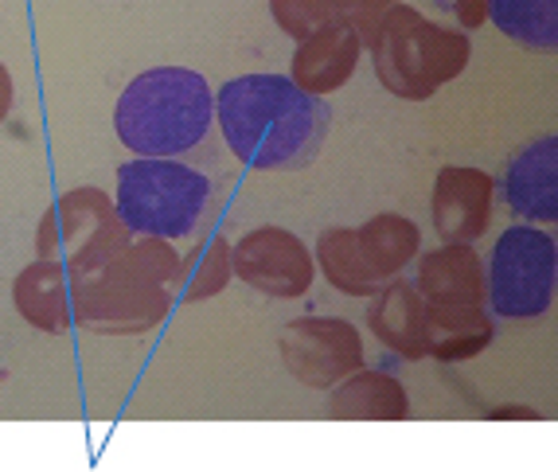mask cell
Masks as SVG:
<instances>
[{
    "mask_svg": "<svg viewBox=\"0 0 558 472\" xmlns=\"http://www.w3.org/2000/svg\"><path fill=\"white\" fill-rule=\"evenodd\" d=\"M215 121L246 168L301 172L325 153L332 110L289 74H242L215 90Z\"/></svg>",
    "mask_w": 558,
    "mask_h": 472,
    "instance_id": "1",
    "label": "cell"
},
{
    "mask_svg": "<svg viewBox=\"0 0 558 472\" xmlns=\"http://www.w3.org/2000/svg\"><path fill=\"white\" fill-rule=\"evenodd\" d=\"M180 254L168 239L133 234L118 258L86 278H71L75 325L94 336H145L177 305Z\"/></svg>",
    "mask_w": 558,
    "mask_h": 472,
    "instance_id": "2",
    "label": "cell"
},
{
    "mask_svg": "<svg viewBox=\"0 0 558 472\" xmlns=\"http://www.w3.org/2000/svg\"><path fill=\"white\" fill-rule=\"evenodd\" d=\"M215 121V90L192 66L141 71L113 106L118 141L137 157H180L207 137Z\"/></svg>",
    "mask_w": 558,
    "mask_h": 472,
    "instance_id": "3",
    "label": "cell"
},
{
    "mask_svg": "<svg viewBox=\"0 0 558 472\" xmlns=\"http://www.w3.org/2000/svg\"><path fill=\"white\" fill-rule=\"evenodd\" d=\"M372 66L383 90L402 102H426L461 78L473 59V39L461 28H441L410 4H395L372 39Z\"/></svg>",
    "mask_w": 558,
    "mask_h": 472,
    "instance_id": "4",
    "label": "cell"
},
{
    "mask_svg": "<svg viewBox=\"0 0 558 472\" xmlns=\"http://www.w3.org/2000/svg\"><path fill=\"white\" fill-rule=\"evenodd\" d=\"M113 207L133 234L192 239L211 211V180L172 157H137L118 168Z\"/></svg>",
    "mask_w": 558,
    "mask_h": 472,
    "instance_id": "5",
    "label": "cell"
},
{
    "mask_svg": "<svg viewBox=\"0 0 558 472\" xmlns=\"http://www.w3.org/2000/svg\"><path fill=\"white\" fill-rule=\"evenodd\" d=\"M130 242L133 231L121 222L113 195L102 187L63 192L36 227V254L59 262L71 278H86L94 269H102Z\"/></svg>",
    "mask_w": 558,
    "mask_h": 472,
    "instance_id": "6",
    "label": "cell"
},
{
    "mask_svg": "<svg viewBox=\"0 0 558 472\" xmlns=\"http://www.w3.org/2000/svg\"><path fill=\"white\" fill-rule=\"evenodd\" d=\"M558 246L535 222H515L496 239L484 266V308L504 320H539L555 305Z\"/></svg>",
    "mask_w": 558,
    "mask_h": 472,
    "instance_id": "7",
    "label": "cell"
},
{
    "mask_svg": "<svg viewBox=\"0 0 558 472\" xmlns=\"http://www.w3.org/2000/svg\"><path fill=\"white\" fill-rule=\"evenodd\" d=\"M281 363L301 387L332 390L340 379L363 367V340L355 325L340 316H301L278 336Z\"/></svg>",
    "mask_w": 558,
    "mask_h": 472,
    "instance_id": "8",
    "label": "cell"
},
{
    "mask_svg": "<svg viewBox=\"0 0 558 472\" xmlns=\"http://www.w3.org/2000/svg\"><path fill=\"white\" fill-rule=\"evenodd\" d=\"M231 269L242 286L274 301H298L317 281V258L286 227H254L231 246Z\"/></svg>",
    "mask_w": 558,
    "mask_h": 472,
    "instance_id": "9",
    "label": "cell"
},
{
    "mask_svg": "<svg viewBox=\"0 0 558 472\" xmlns=\"http://www.w3.org/2000/svg\"><path fill=\"white\" fill-rule=\"evenodd\" d=\"M496 207V177L484 168L446 165L434 180L429 195V219L441 242H473L484 239Z\"/></svg>",
    "mask_w": 558,
    "mask_h": 472,
    "instance_id": "10",
    "label": "cell"
},
{
    "mask_svg": "<svg viewBox=\"0 0 558 472\" xmlns=\"http://www.w3.org/2000/svg\"><path fill=\"white\" fill-rule=\"evenodd\" d=\"M504 204L523 222L558 219V137L543 133L504 168Z\"/></svg>",
    "mask_w": 558,
    "mask_h": 472,
    "instance_id": "11",
    "label": "cell"
},
{
    "mask_svg": "<svg viewBox=\"0 0 558 472\" xmlns=\"http://www.w3.org/2000/svg\"><path fill=\"white\" fill-rule=\"evenodd\" d=\"M360 59H363V39L348 24L332 20V24H325L320 32H313V36L298 44L293 63H289V78L301 90L328 98V94H336L340 86L352 83Z\"/></svg>",
    "mask_w": 558,
    "mask_h": 472,
    "instance_id": "12",
    "label": "cell"
},
{
    "mask_svg": "<svg viewBox=\"0 0 558 472\" xmlns=\"http://www.w3.org/2000/svg\"><path fill=\"white\" fill-rule=\"evenodd\" d=\"M367 328L375 340L395 352L399 360L418 363L426 360V301L414 289V281L387 278L372 296H367Z\"/></svg>",
    "mask_w": 558,
    "mask_h": 472,
    "instance_id": "13",
    "label": "cell"
},
{
    "mask_svg": "<svg viewBox=\"0 0 558 472\" xmlns=\"http://www.w3.org/2000/svg\"><path fill=\"white\" fill-rule=\"evenodd\" d=\"M414 289L426 305H484V262L473 242H441L418 254Z\"/></svg>",
    "mask_w": 558,
    "mask_h": 472,
    "instance_id": "14",
    "label": "cell"
},
{
    "mask_svg": "<svg viewBox=\"0 0 558 472\" xmlns=\"http://www.w3.org/2000/svg\"><path fill=\"white\" fill-rule=\"evenodd\" d=\"M12 305L36 332L66 336L75 328V308H71V274L59 262L36 258L24 266L12 281Z\"/></svg>",
    "mask_w": 558,
    "mask_h": 472,
    "instance_id": "15",
    "label": "cell"
},
{
    "mask_svg": "<svg viewBox=\"0 0 558 472\" xmlns=\"http://www.w3.org/2000/svg\"><path fill=\"white\" fill-rule=\"evenodd\" d=\"M328 417L332 422H407L410 395L387 371H352L328 395Z\"/></svg>",
    "mask_w": 558,
    "mask_h": 472,
    "instance_id": "16",
    "label": "cell"
},
{
    "mask_svg": "<svg viewBox=\"0 0 558 472\" xmlns=\"http://www.w3.org/2000/svg\"><path fill=\"white\" fill-rule=\"evenodd\" d=\"M496 340V320L484 305H426V355L465 363Z\"/></svg>",
    "mask_w": 558,
    "mask_h": 472,
    "instance_id": "17",
    "label": "cell"
},
{
    "mask_svg": "<svg viewBox=\"0 0 558 472\" xmlns=\"http://www.w3.org/2000/svg\"><path fill=\"white\" fill-rule=\"evenodd\" d=\"M355 242H360V254L367 258V266L375 269L379 281L407 274L410 262L422 254L418 222L395 211H379L363 222V227H355Z\"/></svg>",
    "mask_w": 558,
    "mask_h": 472,
    "instance_id": "18",
    "label": "cell"
},
{
    "mask_svg": "<svg viewBox=\"0 0 558 472\" xmlns=\"http://www.w3.org/2000/svg\"><path fill=\"white\" fill-rule=\"evenodd\" d=\"M317 266L325 274V281L344 296H372L383 286L375 278V269L367 266V258L360 254L355 242V227H328L317 239Z\"/></svg>",
    "mask_w": 558,
    "mask_h": 472,
    "instance_id": "19",
    "label": "cell"
},
{
    "mask_svg": "<svg viewBox=\"0 0 558 472\" xmlns=\"http://www.w3.org/2000/svg\"><path fill=\"white\" fill-rule=\"evenodd\" d=\"M484 16L527 51L558 47V0H484Z\"/></svg>",
    "mask_w": 558,
    "mask_h": 472,
    "instance_id": "20",
    "label": "cell"
},
{
    "mask_svg": "<svg viewBox=\"0 0 558 472\" xmlns=\"http://www.w3.org/2000/svg\"><path fill=\"white\" fill-rule=\"evenodd\" d=\"M231 242L223 234H204L196 239V246L180 258V278H177V296L187 305L211 301L231 286Z\"/></svg>",
    "mask_w": 558,
    "mask_h": 472,
    "instance_id": "21",
    "label": "cell"
},
{
    "mask_svg": "<svg viewBox=\"0 0 558 472\" xmlns=\"http://www.w3.org/2000/svg\"><path fill=\"white\" fill-rule=\"evenodd\" d=\"M270 16L293 44H301L336 20L328 0H270Z\"/></svg>",
    "mask_w": 558,
    "mask_h": 472,
    "instance_id": "22",
    "label": "cell"
},
{
    "mask_svg": "<svg viewBox=\"0 0 558 472\" xmlns=\"http://www.w3.org/2000/svg\"><path fill=\"white\" fill-rule=\"evenodd\" d=\"M328 4H332V16L340 20V24H348V28L363 39V51H367L375 39V28H379V20L387 16L399 0H328Z\"/></svg>",
    "mask_w": 558,
    "mask_h": 472,
    "instance_id": "23",
    "label": "cell"
},
{
    "mask_svg": "<svg viewBox=\"0 0 558 472\" xmlns=\"http://www.w3.org/2000/svg\"><path fill=\"white\" fill-rule=\"evenodd\" d=\"M449 12L457 16L461 32H476L488 24V16H484V0H449Z\"/></svg>",
    "mask_w": 558,
    "mask_h": 472,
    "instance_id": "24",
    "label": "cell"
},
{
    "mask_svg": "<svg viewBox=\"0 0 558 472\" xmlns=\"http://www.w3.org/2000/svg\"><path fill=\"white\" fill-rule=\"evenodd\" d=\"M12 106H16V83H12V71L0 63V125L9 121Z\"/></svg>",
    "mask_w": 558,
    "mask_h": 472,
    "instance_id": "25",
    "label": "cell"
},
{
    "mask_svg": "<svg viewBox=\"0 0 558 472\" xmlns=\"http://www.w3.org/2000/svg\"><path fill=\"white\" fill-rule=\"evenodd\" d=\"M488 417H493V422H500V417H539L535 414V410H527V407H500V410H488Z\"/></svg>",
    "mask_w": 558,
    "mask_h": 472,
    "instance_id": "26",
    "label": "cell"
}]
</instances>
